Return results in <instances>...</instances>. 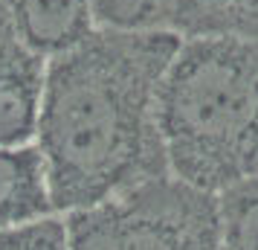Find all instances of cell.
<instances>
[{
  "label": "cell",
  "mask_w": 258,
  "mask_h": 250,
  "mask_svg": "<svg viewBox=\"0 0 258 250\" xmlns=\"http://www.w3.org/2000/svg\"><path fill=\"white\" fill-rule=\"evenodd\" d=\"M223 250H258V172L218 195Z\"/></svg>",
  "instance_id": "cell-8"
},
{
  "label": "cell",
  "mask_w": 258,
  "mask_h": 250,
  "mask_svg": "<svg viewBox=\"0 0 258 250\" xmlns=\"http://www.w3.org/2000/svg\"><path fill=\"white\" fill-rule=\"evenodd\" d=\"M90 9L102 29H168L174 0H90Z\"/></svg>",
  "instance_id": "cell-10"
},
{
  "label": "cell",
  "mask_w": 258,
  "mask_h": 250,
  "mask_svg": "<svg viewBox=\"0 0 258 250\" xmlns=\"http://www.w3.org/2000/svg\"><path fill=\"white\" fill-rule=\"evenodd\" d=\"M183 35L102 29L52 56L38 119L55 213L119 198L171 175L157 122V90Z\"/></svg>",
  "instance_id": "cell-1"
},
{
  "label": "cell",
  "mask_w": 258,
  "mask_h": 250,
  "mask_svg": "<svg viewBox=\"0 0 258 250\" xmlns=\"http://www.w3.org/2000/svg\"><path fill=\"white\" fill-rule=\"evenodd\" d=\"M116 201L128 250H223L215 192L163 175L122 192Z\"/></svg>",
  "instance_id": "cell-3"
},
{
  "label": "cell",
  "mask_w": 258,
  "mask_h": 250,
  "mask_svg": "<svg viewBox=\"0 0 258 250\" xmlns=\"http://www.w3.org/2000/svg\"><path fill=\"white\" fill-rule=\"evenodd\" d=\"M55 213L49 166L38 143L0 145V230Z\"/></svg>",
  "instance_id": "cell-5"
},
{
  "label": "cell",
  "mask_w": 258,
  "mask_h": 250,
  "mask_svg": "<svg viewBox=\"0 0 258 250\" xmlns=\"http://www.w3.org/2000/svg\"><path fill=\"white\" fill-rule=\"evenodd\" d=\"M168 172L218 192L258 172V38L198 35L157 90Z\"/></svg>",
  "instance_id": "cell-2"
},
{
  "label": "cell",
  "mask_w": 258,
  "mask_h": 250,
  "mask_svg": "<svg viewBox=\"0 0 258 250\" xmlns=\"http://www.w3.org/2000/svg\"><path fill=\"white\" fill-rule=\"evenodd\" d=\"M49 59L15 32L12 18L0 24V145H24L38 137Z\"/></svg>",
  "instance_id": "cell-4"
},
{
  "label": "cell",
  "mask_w": 258,
  "mask_h": 250,
  "mask_svg": "<svg viewBox=\"0 0 258 250\" xmlns=\"http://www.w3.org/2000/svg\"><path fill=\"white\" fill-rule=\"evenodd\" d=\"M0 250H70L67 218L44 215L38 221L0 230Z\"/></svg>",
  "instance_id": "cell-11"
},
{
  "label": "cell",
  "mask_w": 258,
  "mask_h": 250,
  "mask_svg": "<svg viewBox=\"0 0 258 250\" xmlns=\"http://www.w3.org/2000/svg\"><path fill=\"white\" fill-rule=\"evenodd\" d=\"M168 29L183 38H258V0H174Z\"/></svg>",
  "instance_id": "cell-7"
},
{
  "label": "cell",
  "mask_w": 258,
  "mask_h": 250,
  "mask_svg": "<svg viewBox=\"0 0 258 250\" xmlns=\"http://www.w3.org/2000/svg\"><path fill=\"white\" fill-rule=\"evenodd\" d=\"M6 18H12V15H9V9H6V3H3V0H0V24H3V21H6Z\"/></svg>",
  "instance_id": "cell-12"
},
{
  "label": "cell",
  "mask_w": 258,
  "mask_h": 250,
  "mask_svg": "<svg viewBox=\"0 0 258 250\" xmlns=\"http://www.w3.org/2000/svg\"><path fill=\"white\" fill-rule=\"evenodd\" d=\"M70 250H128L125 218L116 198L67 213Z\"/></svg>",
  "instance_id": "cell-9"
},
{
  "label": "cell",
  "mask_w": 258,
  "mask_h": 250,
  "mask_svg": "<svg viewBox=\"0 0 258 250\" xmlns=\"http://www.w3.org/2000/svg\"><path fill=\"white\" fill-rule=\"evenodd\" d=\"M15 32L47 59L76 47L96 29L90 0H3Z\"/></svg>",
  "instance_id": "cell-6"
}]
</instances>
